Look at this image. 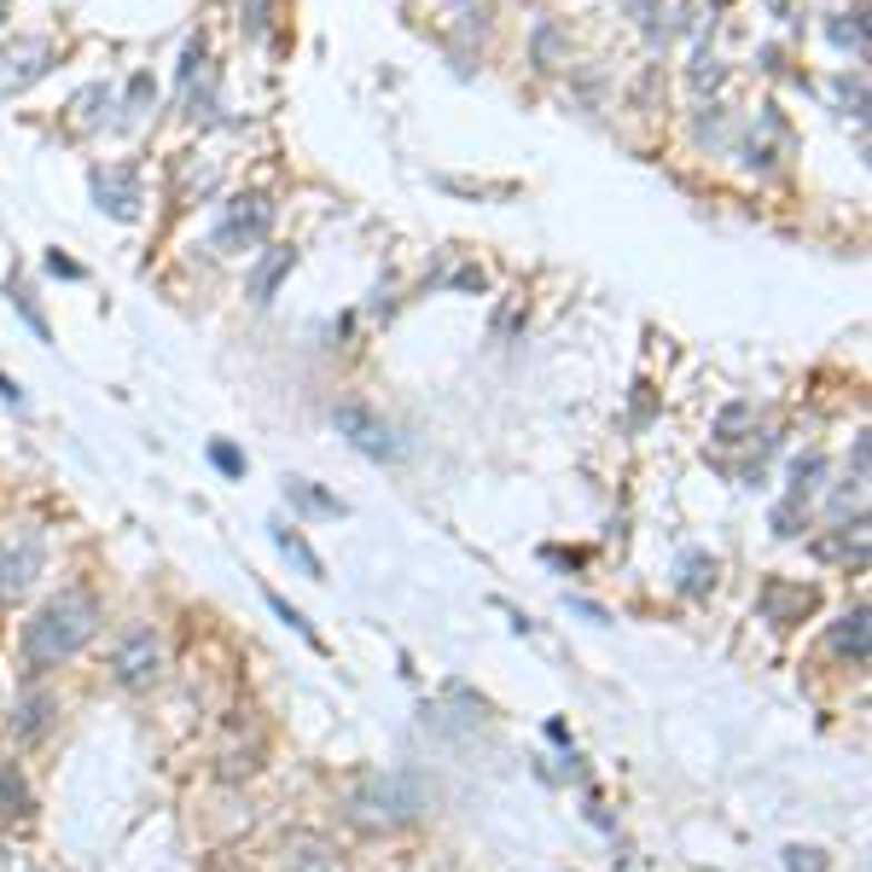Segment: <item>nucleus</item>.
<instances>
[{"label":"nucleus","instance_id":"1","mask_svg":"<svg viewBox=\"0 0 872 872\" xmlns=\"http://www.w3.org/2000/svg\"><path fill=\"white\" fill-rule=\"evenodd\" d=\"M93 628H99V600L88 587H65V594L47 600L30 617V628H23V657H30V670L70 663L93 640Z\"/></svg>","mask_w":872,"mask_h":872},{"label":"nucleus","instance_id":"2","mask_svg":"<svg viewBox=\"0 0 872 872\" xmlns=\"http://www.w3.org/2000/svg\"><path fill=\"white\" fill-rule=\"evenodd\" d=\"M425 809H430V791H425V780L414 774V767H384V774H367V780L344 797V814H349L361 832L414 826Z\"/></svg>","mask_w":872,"mask_h":872},{"label":"nucleus","instance_id":"3","mask_svg":"<svg viewBox=\"0 0 872 872\" xmlns=\"http://www.w3.org/2000/svg\"><path fill=\"white\" fill-rule=\"evenodd\" d=\"M331 425H338V436H344L355 454L378 459V466H390V459L407 454V443L396 436V425L384 419V414H373L367 402H338V407H331Z\"/></svg>","mask_w":872,"mask_h":872},{"label":"nucleus","instance_id":"4","mask_svg":"<svg viewBox=\"0 0 872 872\" xmlns=\"http://www.w3.org/2000/svg\"><path fill=\"white\" fill-rule=\"evenodd\" d=\"M274 227V204L262 192H239L221 204V221H216V250H245L256 239H268Z\"/></svg>","mask_w":872,"mask_h":872},{"label":"nucleus","instance_id":"5","mask_svg":"<svg viewBox=\"0 0 872 872\" xmlns=\"http://www.w3.org/2000/svg\"><path fill=\"white\" fill-rule=\"evenodd\" d=\"M158 670H164V646H158V634H151V628H128L111 646V675L122 686H151Z\"/></svg>","mask_w":872,"mask_h":872},{"label":"nucleus","instance_id":"6","mask_svg":"<svg viewBox=\"0 0 872 872\" xmlns=\"http://www.w3.org/2000/svg\"><path fill=\"white\" fill-rule=\"evenodd\" d=\"M93 198L99 210H111L117 221H135L140 216V175L117 164V169H93Z\"/></svg>","mask_w":872,"mask_h":872},{"label":"nucleus","instance_id":"7","mask_svg":"<svg viewBox=\"0 0 872 872\" xmlns=\"http://www.w3.org/2000/svg\"><path fill=\"white\" fill-rule=\"evenodd\" d=\"M297 268V250L291 245H268L262 256H256V268L245 274V297L256 303V309H268L274 303V291L286 286V274Z\"/></svg>","mask_w":872,"mask_h":872},{"label":"nucleus","instance_id":"8","mask_svg":"<svg viewBox=\"0 0 872 872\" xmlns=\"http://www.w3.org/2000/svg\"><path fill=\"white\" fill-rule=\"evenodd\" d=\"M41 564H47V547H41V535H23V542L12 553H0V600H18L23 587H30L41 576Z\"/></svg>","mask_w":872,"mask_h":872},{"label":"nucleus","instance_id":"9","mask_svg":"<svg viewBox=\"0 0 872 872\" xmlns=\"http://www.w3.org/2000/svg\"><path fill=\"white\" fill-rule=\"evenodd\" d=\"M803 611H814V587H785V582L762 587V617L767 623L791 628V623H803Z\"/></svg>","mask_w":872,"mask_h":872},{"label":"nucleus","instance_id":"10","mask_svg":"<svg viewBox=\"0 0 872 872\" xmlns=\"http://www.w3.org/2000/svg\"><path fill=\"white\" fill-rule=\"evenodd\" d=\"M832 652H838L843 663H855V670L866 663V605H855L850 617L832 623Z\"/></svg>","mask_w":872,"mask_h":872},{"label":"nucleus","instance_id":"11","mask_svg":"<svg viewBox=\"0 0 872 872\" xmlns=\"http://www.w3.org/2000/svg\"><path fill=\"white\" fill-rule=\"evenodd\" d=\"M675 587H681L686 600H704L710 587H715V558L710 553H681V582Z\"/></svg>","mask_w":872,"mask_h":872},{"label":"nucleus","instance_id":"12","mask_svg":"<svg viewBox=\"0 0 872 872\" xmlns=\"http://www.w3.org/2000/svg\"><path fill=\"white\" fill-rule=\"evenodd\" d=\"M529 53H535V70H558L564 59H571V41H564L558 23H535V41H529Z\"/></svg>","mask_w":872,"mask_h":872},{"label":"nucleus","instance_id":"13","mask_svg":"<svg viewBox=\"0 0 872 872\" xmlns=\"http://www.w3.org/2000/svg\"><path fill=\"white\" fill-rule=\"evenodd\" d=\"M53 710H59V704L47 698V692H30V698L18 704V722H12V727H18V739H41L47 727H53Z\"/></svg>","mask_w":872,"mask_h":872},{"label":"nucleus","instance_id":"14","mask_svg":"<svg viewBox=\"0 0 872 872\" xmlns=\"http://www.w3.org/2000/svg\"><path fill=\"white\" fill-rule=\"evenodd\" d=\"M820 472H826V459H820V454H803L797 466H791V495H785V506H809L814 489H820Z\"/></svg>","mask_w":872,"mask_h":872},{"label":"nucleus","instance_id":"15","mask_svg":"<svg viewBox=\"0 0 872 872\" xmlns=\"http://www.w3.org/2000/svg\"><path fill=\"white\" fill-rule=\"evenodd\" d=\"M274 542H279V553H286V558H297V571H303V576H315V582L326 576V564H320V553H315L309 542H303L297 529H286V524H279V529H274Z\"/></svg>","mask_w":872,"mask_h":872},{"label":"nucleus","instance_id":"16","mask_svg":"<svg viewBox=\"0 0 872 872\" xmlns=\"http://www.w3.org/2000/svg\"><path fill=\"white\" fill-rule=\"evenodd\" d=\"M745 430H751V407L745 402L722 407V419H715V443H745Z\"/></svg>","mask_w":872,"mask_h":872},{"label":"nucleus","instance_id":"17","mask_svg":"<svg viewBox=\"0 0 872 872\" xmlns=\"http://www.w3.org/2000/svg\"><path fill=\"white\" fill-rule=\"evenodd\" d=\"M239 23H245L256 41H268V30H274V0H239Z\"/></svg>","mask_w":872,"mask_h":872},{"label":"nucleus","instance_id":"18","mask_svg":"<svg viewBox=\"0 0 872 872\" xmlns=\"http://www.w3.org/2000/svg\"><path fill=\"white\" fill-rule=\"evenodd\" d=\"M286 501H297V506H309V512H344V501H331V495H320L315 483H303V477H291V483H286Z\"/></svg>","mask_w":872,"mask_h":872},{"label":"nucleus","instance_id":"19","mask_svg":"<svg viewBox=\"0 0 872 872\" xmlns=\"http://www.w3.org/2000/svg\"><path fill=\"white\" fill-rule=\"evenodd\" d=\"M0 803H7V814H30V791L12 767H0Z\"/></svg>","mask_w":872,"mask_h":872},{"label":"nucleus","instance_id":"20","mask_svg":"<svg viewBox=\"0 0 872 872\" xmlns=\"http://www.w3.org/2000/svg\"><path fill=\"white\" fill-rule=\"evenodd\" d=\"M12 291V303H18V315L36 326V338H47V320H41V309H36V297H30V286H7Z\"/></svg>","mask_w":872,"mask_h":872},{"label":"nucleus","instance_id":"21","mask_svg":"<svg viewBox=\"0 0 872 872\" xmlns=\"http://www.w3.org/2000/svg\"><path fill=\"white\" fill-rule=\"evenodd\" d=\"M832 41L838 47H855V59L866 53V30H861V23H832Z\"/></svg>","mask_w":872,"mask_h":872},{"label":"nucleus","instance_id":"22","mask_svg":"<svg viewBox=\"0 0 872 872\" xmlns=\"http://www.w3.org/2000/svg\"><path fill=\"white\" fill-rule=\"evenodd\" d=\"M204 70V36L187 41V53H181V88H192V76Z\"/></svg>","mask_w":872,"mask_h":872},{"label":"nucleus","instance_id":"23","mask_svg":"<svg viewBox=\"0 0 872 872\" xmlns=\"http://www.w3.org/2000/svg\"><path fill=\"white\" fill-rule=\"evenodd\" d=\"M722 128H727L722 106H704V117H698V140H722Z\"/></svg>","mask_w":872,"mask_h":872},{"label":"nucleus","instance_id":"24","mask_svg":"<svg viewBox=\"0 0 872 872\" xmlns=\"http://www.w3.org/2000/svg\"><path fill=\"white\" fill-rule=\"evenodd\" d=\"M210 459H216V466H221L227 477H239V472H245V454H239V448H227V443H216V448H210Z\"/></svg>","mask_w":872,"mask_h":872},{"label":"nucleus","instance_id":"25","mask_svg":"<svg viewBox=\"0 0 872 872\" xmlns=\"http://www.w3.org/2000/svg\"><path fill=\"white\" fill-rule=\"evenodd\" d=\"M268 605H274V611H279V617H286V623H291V628H297L303 640H315V628H309V623H303V611H291V605H286V600H279V594H268Z\"/></svg>","mask_w":872,"mask_h":872},{"label":"nucleus","instance_id":"26","mask_svg":"<svg viewBox=\"0 0 872 872\" xmlns=\"http://www.w3.org/2000/svg\"><path fill=\"white\" fill-rule=\"evenodd\" d=\"M47 274H59V279H82V262H70V256H47Z\"/></svg>","mask_w":872,"mask_h":872},{"label":"nucleus","instance_id":"27","mask_svg":"<svg viewBox=\"0 0 872 872\" xmlns=\"http://www.w3.org/2000/svg\"><path fill=\"white\" fill-rule=\"evenodd\" d=\"M692 82H698V88H715V82H722V65H715V59H698V70H692Z\"/></svg>","mask_w":872,"mask_h":872},{"label":"nucleus","instance_id":"28","mask_svg":"<svg viewBox=\"0 0 872 872\" xmlns=\"http://www.w3.org/2000/svg\"><path fill=\"white\" fill-rule=\"evenodd\" d=\"M146 99H151V76H135V82H128V106H135V111H140V106H146Z\"/></svg>","mask_w":872,"mask_h":872},{"label":"nucleus","instance_id":"29","mask_svg":"<svg viewBox=\"0 0 872 872\" xmlns=\"http://www.w3.org/2000/svg\"><path fill=\"white\" fill-rule=\"evenodd\" d=\"M791 872H826L814 850H791Z\"/></svg>","mask_w":872,"mask_h":872},{"label":"nucleus","instance_id":"30","mask_svg":"<svg viewBox=\"0 0 872 872\" xmlns=\"http://www.w3.org/2000/svg\"><path fill=\"white\" fill-rule=\"evenodd\" d=\"M454 286H459V291H483V268H459Z\"/></svg>","mask_w":872,"mask_h":872},{"label":"nucleus","instance_id":"31","mask_svg":"<svg viewBox=\"0 0 872 872\" xmlns=\"http://www.w3.org/2000/svg\"><path fill=\"white\" fill-rule=\"evenodd\" d=\"M0 396H7V402H12V407H23V390H18V384H12V378H7V373H0Z\"/></svg>","mask_w":872,"mask_h":872},{"label":"nucleus","instance_id":"32","mask_svg":"<svg viewBox=\"0 0 872 872\" xmlns=\"http://www.w3.org/2000/svg\"><path fill=\"white\" fill-rule=\"evenodd\" d=\"M628 12L634 18H657V0H628Z\"/></svg>","mask_w":872,"mask_h":872}]
</instances>
